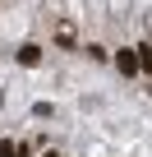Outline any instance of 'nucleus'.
I'll use <instances>...</instances> for the list:
<instances>
[{
	"instance_id": "f257e3e1",
	"label": "nucleus",
	"mask_w": 152,
	"mask_h": 157,
	"mask_svg": "<svg viewBox=\"0 0 152 157\" xmlns=\"http://www.w3.org/2000/svg\"><path fill=\"white\" fill-rule=\"evenodd\" d=\"M115 69L134 78V74H138V56H134V51H115Z\"/></svg>"
},
{
	"instance_id": "f03ea898",
	"label": "nucleus",
	"mask_w": 152,
	"mask_h": 157,
	"mask_svg": "<svg viewBox=\"0 0 152 157\" xmlns=\"http://www.w3.org/2000/svg\"><path fill=\"white\" fill-rule=\"evenodd\" d=\"M37 60H42V51H37L32 42H28V46H19V65H37Z\"/></svg>"
},
{
	"instance_id": "7ed1b4c3",
	"label": "nucleus",
	"mask_w": 152,
	"mask_h": 157,
	"mask_svg": "<svg viewBox=\"0 0 152 157\" xmlns=\"http://www.w3.org/2000/svg\"><path fill=\"white\" fill-rule=\"evenodd\" d=\"M0 157H28V148H19V143H0Z\"/></svg>"
},
{
	"instance_id": "20e7f679",
	"label": "nucleus",
	"mask_w": 152,
	"mask_h": 157,
	"mask_svg": "<svg viewBox=\"0 0 152 157\" xmlns=\"http://www.w3.org/2000/svg\"><path fill=\"white\" fill-rule=\"evenodd\" d=\"M46 157H60V152H46Z\"/></svg>"
}]
</instances>
